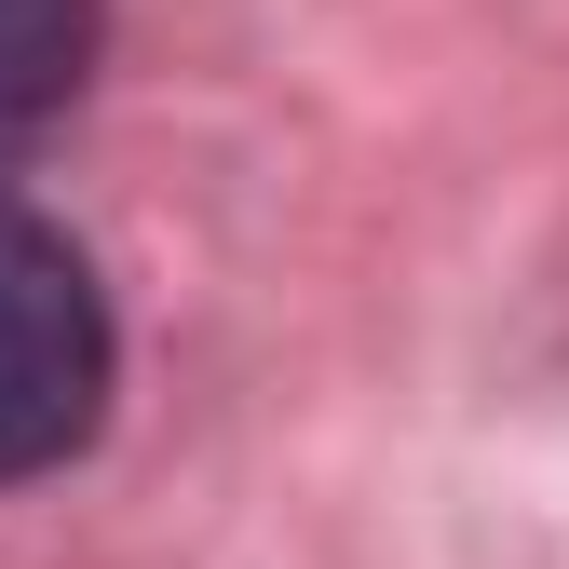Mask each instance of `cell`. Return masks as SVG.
<instances>
[{"instance_id":"1","label":"cell","mask_w":569,"mask_h":569,"mask_svg":"<svg viewBox=\"0 0 569 569\" xmlns=\"http://www.w3.org/2000/svg\"><path fill=\"white\" fill-rule=\"evenodd\" d=\"M109 380H122V339H109L96 258L41 203L0 190V488L82 461L109 420Z\"/></svg>"},{"instance_id":"2","label":"cell","mask_w":569,"mask_h":569,"mask_svg":"<svg viewBox=\"0 0 569 569\" xmlns=\"http://www.w3.org/2000/svg\"><path fill=\"white\" fill-rule=\"evenodd\" d=\"M96 82V0H0V163L82 109Z\"/></svg>"}]
</instances>
